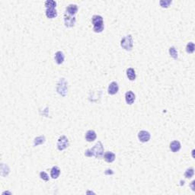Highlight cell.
<instances>
[{"label": "cell", "mask_w": 195, "mask_h": 195, "mask_svg": "<svg viewBox=\"0 0 195 195\" xmlns=\"http://www.w3.org/2000/svg\"><path fill=\"white\" fill-rule=\"evenodd\" d=\"M45 14H46V16L48 18H53L57 15V11H56V8H46Z\"/></svg>", "instance_id": "13"}, {"label": "cell", "mask_w": 195, "mask_h": 195, "mask_svg": "<svg viewBox=\"0 0 195 195\" xmlns=\"http://www.w3.org/2000/svg\"><path fill=\"white\" fill-rule=\"evenodd\" d=\"M45 6H46V8H56V2L53 0H47L45 2Z\"/></svg>", "instance_id": "20"}, {"label": "cell", "mask_w": 195, "mask_h": 195, "mask_svg": "<svg viewBox=\"0 0 195 195\" xmlns=\"http://www.w3.org/2000/svg\"><path fill=\"white\" fill-rule=\"evenodd\" d=\"M119 90V86L118 84H117L116 82H112L111 84L109 85L108 89V94L110 95H115L117 94V92Z\"/></svg>", "instance_id": "9"}, {"label": "cell", "mask_w": 195, "mask_h": 195, "mask_svg": "<svg viewBox=\"0 0 195 195\" xmlns=\"http://www.w3.org/2000/svg\"><path fill=\"white\" fill-rule=\"evenodd\" d=\"M194 174V169L193 168H190V169L186 170V171L185 173V176L187 178H191L193 177Z\"/></svg>", "instance_id": "21"}, {"label": "cell", "mask_w": 195, "mask_h": 195, "mask_svg": "<svg viewBox=\"0 0 195 195\" xmlns=\"http://www.w3.org/2000/svg\"><path fill=\"white\" fill-rule=\"evenodd\" d=\"M186 51L188 53H192L194 51V44L193 42H189L186 46Z\"/></svg>", "instance_id": "19"}, {"label": "cell", "mask_w": 195, "mask_h": 195, "mask_svg": "<svg viewBox=\"0 0 195 195\" xmlns=\"http://www.w3.org/2000/svg\"><path fill=\"white\" fill-rule=\"evenodd\" d=\"M96 133L94 130H92L87 131V133H85V139L88 142H93V141L96 139Z\"/></svg>", "instance_id": "12"}, {"label": "cell", "mask_w": 195, "mask_h": 195, "mask_svg": "<svg viewBox=\"0 0 195 195\" xmlns=\"http://www.w3.org/2000/svg\"><path fill=\"white\" fill-rule=\"evenodd\" d=\"M171 0H161L160 2H159V3H160V5H161L162 7H163V8H168L169 6H170V4H171Z\"/></svg>", "instance_id": "23"}, {"label": "cell", "mask_w": 195, "mask_h": 195, "mask_svg": "<svg viewBox=\"0 0 195 195\" xmlns=\"http://www.w3.org/2000/svg\"><path fill=\"white\" fill-rule=\"evenodd\" d=\"M194 181H193L191 182V187H192V190L194 191Z\"/></svg>", "instance_id": "25"}, {"label": "cell", "mask_w": 195, "mask_h": 195, "mask_svg": "<svg viewBox=\"0 0 195 195\" xmlns=\"http://www.w3.org/2000/svg\"><path fill=\"white\" fill-rule=\"evenodd\" d=\"M45 141V137H43V136H40V137H37L34 139V146H38L40 144H42V143H44Z\"/></svg>", "instance_id": "18"}, {"label": "cell", "mask_w": 195, "mask_h": 195, "mask_svg": "<svg viewBox=\"0 0 195 195\" xmlns=\"http://www.w3.org/2000/svg\"><path fill=\"white\" fill-rule=\"evenodd\" d=\"M133 37L130 34L124 37L121 41V46L126 50H131L133 48Z\"/></svg>", "instance_id": "3"}, {"label": "cell", "mask_w": 195, "mask_h": 195, "mask_svg": "<svg viewBox=\"0 0 195 195\" xmlns=\"http://www.w3.org/2000/svg\"><path fill=\"white\" fill-rule=\"evenodd\" d=\"M150 133L148 131L141 130L138 133V138L142 143H146L150 139Z\"/></svg>", "instance_id": "7"}, {"label": "cell", "mask_w": 195, "mask_h": 195, "mask_svg": "<svg viewBox=\"0 0 195 195\" xmlns=\"http://www.w3.org/2000/svg\"><path fill=\"white\" fill-rule=\"evenodd\" d=\"M104 159L107 162H113L115 160V154L112 152H106L104 155Z\"/></svg>", "instance_id": "15"}, {"label": "cell", "mask_w": 195, "mask_h": 195, "mask_svg": "<svg viewBox=\"0 0 195 195\" xmlns=\"http://www.w3.org/2000/svg\"><path fill=\"white\" fill-rule=\"evenodd\" d=\"M60 169H59V167H57V166H53V167L51 169L50 175H51V178H52L56 179L59 176H60Z\"/></svg>", "instance_id": "16"}, {"label": "cell", "mask_w": 195, "mask_h": 195, "mask_svg": "<svg viewBox=\"0 0 195 195\" xmlns=\"http://www.w3.org/2000/svg\"><path fill=\"white\" fill-rule=\"evenodd\" d=\"M85 155L89 157L95 156L96 158H101L104 155V147H103L102 143L101 142H98L93 148L87 149Z\"/></svg>", "instance_id": "1"}, {"label": "cell", "mask_w": 195, "mask_h": 195, "mask_svg": "<svg viewBox=\"0 0 195 195\" xmlns=\"http://www.w3.org/2000/svg\"><path fill=\"white\" fill-rule=\"evenodd\" d=\"M78 12V6L76 4H70L67 7V12L69 15L73 16Z\"/></svg>", "instance_id": "10"}, {"label": "cell", "mask_w": 195, "mask_h": 195, "mask_svg": "<svg viewBox=\"0 0 195 195\" xmlns=\"http://www.w3.org/2000/svg\"><path fill=\"white\" fill-rule=\"evenodd\" d=\"M135 99H136V96H135V94L132 91H128L125 94V101H126V102L128 105H132V104H133Z\"/></svg>", "instance_id": "8"}, {"label": "cell", "mask_w": 195, "mask_h": 195, "mask_svg": "<svg viewBox=\"0 0 195 195\" xmlns=\"http://www.w3.org/2000/svg\"><path fill=\"white\" fill-rule=\"evenodd\" d=\"M69 140L66 136H61L58 139L57 142V149L60 151L64 150L68 147Z\"/></svg>", "instance_id": "4"}, {"label": "cell", "mask_w": 195, "mask_h": 195, "mask_svg": "<svg viewBox=\"0 0 195 195\" xmlns=\"http://www.w3.org/2000/svg\"><path fill=\"white\" fill-rule=\"evenodd\" d=\"M40 178L43 179V180H44V181H49L48 175H47L45 171H41V172L40 173Z\"/></svg>", "instance_id": "24"}, {"label": "cell", "mask_w": 195, "mask_h": 195, "mask_svg": "<svg viewBox=\"0 0 195 195\" xmlns=\"http://www.w3.org/2000/svg\"><path fill=\"white\" fill-rule=\"evenodd\" d=\"M127 76L130 81H134L136 79V73L133 68H129L127 69Z\"/></svg>", "instance_id": "17"}, {"label": "cell", "mask_w": 195, "mask_h": 195, "mask_svg": "<svg viewBox=\"0 0 195 195\" xmlns=\"http://www.w3.org/2000/svg\"><path fill=\"white\" fill-rule=\"evenodd\" d=\"M54 59L57 64L59 65L62 64L65 60V56L64 54H63V53L61 52V51H57V52L55 53Z\"/></svg>", "instance_id": "11"}, {"label": "cell", "mask_w": 195, "mask_h": 195, "mask_svg": "<svg viewBox=\"0 0 195 195\" xmlns=\"http://www.w3.org/2000/svg\"><path fill=\"white\" fill-rule=\"evenodd\" d=\"M169 53H170L172 58L175 59V60L178 58V51L174 46H171V47L169 48Z\"/></svg>", "instance_id": "22"}, {"label": "cell", "mask_w": 195, "mask_h": 195, "mask_svg": "<svg viewBox=\"0 0 195 195\" xmlns=\"http://www.w3.org/2000/svg\"><path fill=\"white\" fill-rule=\"evenodd\" d=\"M67 82L65 81L64 78H60V83L58 84V87H57V92L60 93V95L62 96H65L67 92Z\"/></svg>", "instance_id": "5"}, {"label": "cell", "mask_w": 195, "mask_h": 195, "mask_svg": "<svg viewBox=\"0 0 195 195\" xmlns=\"http://www.w3.org/2000/svg\"><path fill=\"white\" fill-rule=\"evenodd\" d=\"M64 23L66 27H67V28L73 27L75 25V24H76V18L74 16H71V15L65 14Z\"/></svg>", "instance_id": "6"}, {"label": "cell", "mask_w": 195, "mask_h": 195, "mask_svg": "<svg viewBox=\"0 0 195 195\" xmlns=\"http://www.w3.org/2000/svg\"><path fill=\"white\" fill-rule=\"evenodd\" d=\"M92 22L93 24V30L96 33H100L104 30V20L101 15H95L92 18Z\"/></svg>", "instance_id": "2"}, {"label": "cell", "mask_w": 195, "mask_h": 195, "mask_svg": "<svg viewBox=\"0 0 195 195\" xmlns=\"http://www.w3.org/2000/svg\"><path fill=\"white\" fill-rule=\"evenodd\" d=\"M181 149V143L178 140H174L170 143V149L173 153H176Z\"/></svg>", "instance_id": "14"}]
</instances>
